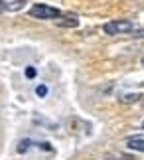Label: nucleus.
Here are the masks:
<instances>
[{"label":"nucleus","instance_id":"obj_1","mask_svg":"<svg viewBox=\"0 0 144 160\" xmlns=\"http://www.w3.org/2000/svg\"><path fill=\"white\" fill-rule=\"evenodd\" d=\"M30 16L37 18V20H55V18L61 16V12L53 6H47V4H34L30 8Z\"/></svg>","mask_w":144,"mask_h":160},{"label":"nucleus","instance_id":"obj_2","mask_svg":"<svg viewBox=\"0 0 144 160\" xmlns=\"http://www.w3.org/2000/svg\"><path fill=\"white\" fill-rule=\"evenodd\" d=\"M105 34L109 36H118V34H128L134 30V24L130 20H112V22H107L103 26Z\"/></svg>","mask_w":144,"mask_h":160},{"label":"nucleus","instance_id":"obj_3","mask_svg":"<svg viewBox=\"0 0 144 160\" xmlns=\"http://www.w3.org/2000/svg\"><path fill=\"white\" fill-rule=\"evenodd\" d=\"M127 146L130 150H136V152H144V138L142 137H130L127 140Z\"/></svg>","mask_w":144,"mask_h":160},{"label":"nucleus","instance_id":"obj_4","mask_svg":"<svg viewBox=\"0 0 144 160\" xmlns=\"http://www.w3.org/2000/svg\"><path fill=\"white\" fill-rule=\"evenodd\" d=\"M28 0H14V2H10V4H6V10H10V12H18V10H22L24 6H26Z\"/></svg>","mask_w":144,"mask_h":160},{"label":"nucleus","instance_id":"obj_5","mask_svg":"<svg viewBox=\"0 0 144 160\" xmlns=\"http://www.w3.org/2000/svg\"><path fill=\"white\" fill-rule=\"evenodd\" d=\"M67 18H69V20H59V22H57L61 28H75V26L79 24V20H77L75 16H67Z\"/></svg>","mask_w":144,"mask_h":160},{"label":"nucleus","instance_id":"obj_6","mask_svg":"<svg viewBox=\"0 0 144 160\" xmlns=\"http://www.w3.org/2000/svg\"><path fill=\"white\" fill-rule=\"evenodd\" d=\"M140 99V93H130V95H124L122 97V103H132V101H138Z\"/></svg>","mask_w":144,"mask_h":160},{"label":"nucleus","instance_id":"obj_7","mask_svg":"<svg viewBox=\"0 0 144 160\" xmlns=\"http://www.w3.org/2000/svg\"><path fill=\"white\" fill-rule=\"evenodd\" d=\"M30 144H32V142H30L28 138H26V140H22V142H20V146H18V152H20V154H22V152H26V150L30 148Z\"/></svg>","mask_w":144,"mask_h":160},{"label":"nucleus","instance_id":"obj_8","mask_svg":"<svg viewBox=\"0 0 144 160\" xmlns=\"http://www.w3.org/2000/svg\"><path fill=\"white\" fill-rule=\"evenodd\" d=\"M36 95L37 97H46L47 95V87H46V85H40V87L36 89Z\"/></svg>","mask_w":144,"mask_h":160},{"label":"nucleus","instance_id":"obj_9","mask_svg":"<svg viewBox=\"0 0 144 160\" xmlns=\"http://www.w3.org/2000/svg\"><path fill=\"white\" fill-rule=\"evenodd\" d=\"M26 77H30V79L36 77V69H34V67H28V69H26Z\"/></svg>","mask_w":144,"mask_h":160},{"label":"nucleus","instance_id":"obj_10","mask_svg":"<svg viewBox=\"0 0 144 160\" xmlns=\"http://www.w3.org/2000/svg\"><path fill=\"white\" fill-rule=\"evenodd\" d=\"M4 10H6V4L2 2V0H0V14H2V12H4Z\"/></svg>","mask_w":144,"mask_h":160},{"label":"nucleus","instance_id":"obj_11","mask_svg":"<svg viewBox=\"0 0 144 160\" xmlns=\"http://www.w3.org/2000/svg\"><path fill=\"white\" fill-rule=\"evenodd\" d=\"M134 36H138V38H144V30H140V32H136Z\"/></svg>","mask_w":144,"mask_h":160},{"label":"nucleus","instance_id":"obj_12","mask_svg":"<svg viewBox=\"0 0 144 160\" xmlns=\"http://www.w3.org/2000/svg\"><path fill=\"white\" fill-rule=\"evenodd\" d=\"M142 65H144V58H142Z\"/></svg>","mask_w":144,"mask_h":160},{"label":"nucleus","instance_id":"obj_13","mask_svg":"<svg viewBox=\"0 0 144 160\" xmlns=\"http://www.w3.org/2000/svg\"><path fill=\"white\" fill-rule=\"evenodd\" d=\"M142 128H144V122H142Z\"/></svg>","mask_w":144,"mask_h":160}]
</instances>
